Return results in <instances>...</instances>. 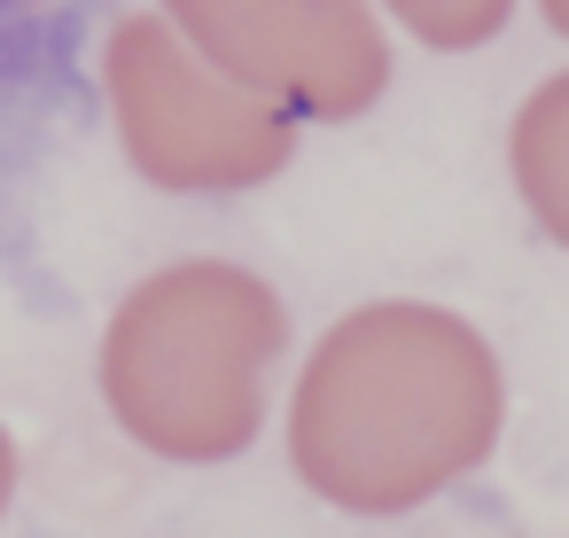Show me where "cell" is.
I'll use <instances>...</instances> for the list:
<instances>
[{
    "label": "cell",
    "instance_id": "obj_1",
    "mask_svg": "<svg viewBox=\"0 0 569 538\" xmlns=\"http://www.w3.org/2000/svg\"><path fill=\"white\" fill-rule=\"evenodd\" d=\"M102 0H0V203L32 188L87 126Z\"/></svg>",
    "mask_w": 569,
    "mask_h": 538
}]
</instances>
